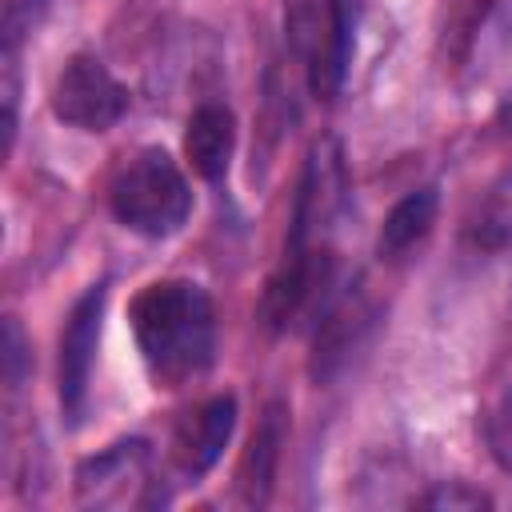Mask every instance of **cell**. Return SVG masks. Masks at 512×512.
Masks as SVG:
<instances>
[{
  "mask_svg": "<svg viewBox=\"0 0 512 512\" xmlns=\"http://www.w3.org/2000/svg\"><path fill=\"white\" fill-rule=\"evenodd\" d=\"M280 440H284V412L280 404H272L252 436V452H248V472H244V484H248V500L264 504L268 496V484H272V472H276V456H280Z\"/></svg>",
  "mask_w": 512,
  "mask_h": 512,
  "instance_id": "cell-11",
  "label": "cell"
},
{
  "mask_svg": "<svg viewBox=\"0 0 512 512\" xmlns=\"http://www.w3.org/2000/svg\"><path fill=\"white\" fill-rule=\"evenodd\" d=\"M52 112L80 132H104L128 112V88L104 68V60L80 52L52 84Z\"/></svg>",
  "mask_w": 512,
  "mask_h": 512,
  "instance_id": "cell-5",
  "label": "cell"
},
{
  "mask_svg": "<svg viewBox=\"0 0 512 512\" xmlns=\"http://www.w3.org/2000/svg\"><path fill=\"white\" fill-rule=\"evenodd\" d=\"M132 336L148 372L176 388L200 376L216 352V312L200 284L156 280L132 300Z\"/></svg>",
  "mask_w": 512,
  "mask_h": 512,
  "instance_id": "cell-1",
  "label": "cell"
},
{
  "mask_svg": "<svg viewBox=\"0 0 512 512\" xmlns=\"http://www.w3.org/2000/svg\"><path fill=\"white\" fill-rule=\"evenodd\" d=\"M432 224H436V192H432V188L408 192V196L384 216V228H380V256H404L416 240L428 236Z\"/></svg>",
  "mask_w": 512,
  "mask_h": 512,
  "instance_id": "cell-10",
  "label": "cell"
},
{
  "mask_svg": "<svg viewBox=\"0 0 512 512\" xmlns=\"http://www.w3.org/2000/svg\"><path fill=\"white\" fill-rule=\"evenodd\" d=\"M488 448L504 472H512V392L500 400V408L488 420Z\"/></svg>",
  "mask_w": 512,
  "mask_h": 512,
  "instance_id": "cell-12",
  "label": "cell"
},
{
  "mask_svg": "<svg viewBox=\"0 0 512 512\" xmlns=\"http://www.w3.org/2000/svg\"><path fill=\"white\" fill-rule=\"evenodd\" d=\"M8 380L16 384L20 380V360H24V348H20V328H16V320H8Z\"/></svg>",
  "mask_w": 512,
  "mask_h": 512,
  "instance_id": "cell-14",
  "label": "cell"
},
{
  "mask_svg": "<svg viewBox=\"0 0 512 512\" xmlns=\"http://www.w3.org/2000/svg\"><path fill=\"white\" fill-rule=\"evenodd\" d=\"M344 156L336 140H320L308 156L300 196H296V220H292V248H324V232L340 216L344 204Z\"/></svg>",
  "mask_w": 512,
  "mask_h": 512,
  "instance_id": "cell-6",
  "label": "cell"
},
{
  "mask_svg": "<svg viewBox=\"0 0 512 512\" xmlns=\"http://www.w3.org/2000/svg\"><path fill=\"white\" fill-rule=\"evenodd\" d=\"M232 144H236V120H232V112L224 104H200L188 116L184 156H188V164H192L196 176L220 180L228 172Z\"/></svg>",
  "mask_w": 512,
  "mask_h": 512,
  "instance_id": "cell-9",
  "label": "cell"
},
{
  "mask_svg": "<svg viewBox=\"0 0 512 512\" xmlns=\"http://www.w3.org/2000/svg\"><path fill=\"white\" fill-rule=\"evenodd\" d=\"M100 316H104V284L88 288L60 332V404L64 412L76 420L88 396V376H92V360H96V340H100Z\"/></svg>",
  "mask_w": 512,
  "mask_h": 512,
  "instance_id": "cell-7",
  "label": "cell"
},
{
  "mask_svg": "<svg viewBox=\"0 0 512 512\" xmlns=\"http://www.w3.org/2000/svg\"><path fill=\"white\" fill-rule=\"evenodd\" d=\"M236 428V400L232 396H212L208 404H200L180 428H176V440H172V456L184 472L200 476L216 464V456L224 452L228 436Z\"/></svg>",
  "mask_w": 512,
  "mask_h": 512,
  "instance_id": "cell-8",
  "label": "cell"
},
{
  "mask_svg": "<svg viewBox=\"0 0 512 512\" xmlns=\"http://www.w3.org/2000/svg\"><path fill=\"white\" fill-rule=\"evenodd\" d=\"M108 204L116 220L140 236H172L188 212H192V188L180 172V164L164 148H140L132 160L120 164Z\"/></svg>",
  "mask_w": 512,
  "mask_h": 512,
  "instance_id": "cell-2",
  "label": "cell"
},
{
  "mask_svg": "<svg viewBox=\"0 0 512 512\" xmlns=\"http://www.w3.org/2000/svg\"><path fill=\"white\" fill-rule=\"evenodd\" d=\"M424 504H428V508H484L488 496L468 492V488H436V492L424 496Z\"/></svg>",
  "mask_w": 512,
  "mask_h": 512,
  "instance_id": "cell-13",
  "label": "cell"
},
{
  "mask_svg": "<svg viewBox=\"0 0 512 512\" xmlns=\"http://www.w3.org/2000/svg\"><path fill=\"white\" fill-rule=\"evenodd\" d=\"M152 452L144 440H120L76 468V496L88 508H144L156 500Z\"/></svg>",
  "mask_w": 512,
  "mask_h": 512,
  "instance_id": "cell-4",
  "label": "cell"
},
{
  "mask_svg": "<svg viewBox=\"0 0 512 512\" xmlns=\"http://www.w3.org/2000/svg\"><path fill=\"white\" fill-rule=\"evenodd\" d=\"M284 32L304 64L308 88L328 100L344 80V12L340 0H284Z\"/></svg>",
  "mask_w": 512,
  "mask_h": 512,
  "instance_id": "cell-3",
  "label": "cell"
}]
</instances>
